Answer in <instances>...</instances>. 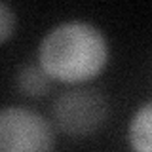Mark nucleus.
Segmentation results:
<instances>
[{"mask_svg":"<svg viewBox=\"0 0 152 152\" xmlns=\"http://www.w3.org/2000/svg\"><path fill=\"white\" fill-rule=\"evenodd\" d=\"M108 110V101L99 89L72 88L57 95L51 104V118L61 133L82 139L101 129Z\"/></svg>","mask_w":152,"mask_h":152,"instance_id":"nucleus-2","label":"nucleus"},{"mask_svg":"<svg viewBox=\"0 0 152 152\" xmlns=\"http://www.w3.org/2000/svg\"><path fill=\"white\" fill-rule=\"evenodd\" d=\"M108 61V42L95 25L66 21L53 27L38 46V65L51 80L89 82Z\"/></svg>","mask_w":152,"mask_h":152,"instance_id":"nucleus-1","label":"nucleus"},{"mask_svg":"<svg viewBox=\"0 0 152 152\" xmlns=\"http://www.w3.org/2000/svg\"><path fill=\"white\" fill-rule=\"evenodd\" d=\"M15 86L19 93L25 97H44L51 88V78L46 74V70L40 65L27 63L17 70L15 74Z\"/></svg>","mask_w":152,"mask_h":152,"instance_id":"nucleus-5","label":"nucleus"},{"mask_svg":"<svg viewBox=\"0 0 152 152\" xmlns=\"http://www.w3.org/2000/svg\"><path fill=\"white\" fill-rule=\"evenodd\" d=\"M127 139L133 152H152V101L141 104L131 116Z\"/></svg>","mask_w":152,"mask_h":152,"instance_id":"nucleus-4","label":"nucleus"},{"mask_svg":"<svg viewBox=\"0 0 152 152\" xmlns=\"http://www.w3.org/2000/svg\"><path fill=\"white\" fill-rule=\"evenodd\" d=\"M53 127L38 112L6 107L0 112V152H51Z\"/></svg>","mask_w":152,"mask_h":152,"instance_id":"nucleus-3","label":"nucleus"},{"mask_svg":"<svg viewBox=\"0 0 152 152\" xmlns=\"http://www.w3.org/2000/svg\"><path fill=\"white\" fill-rule=\"evenodd\" d=\"M15 31V13L10 10L6 2L0 4V40L6 42Z\"/></svg>","mask_w":152,"mask_h":152,"instance_id":"nucleus-6","label":"nucleus"}]
</instances>
